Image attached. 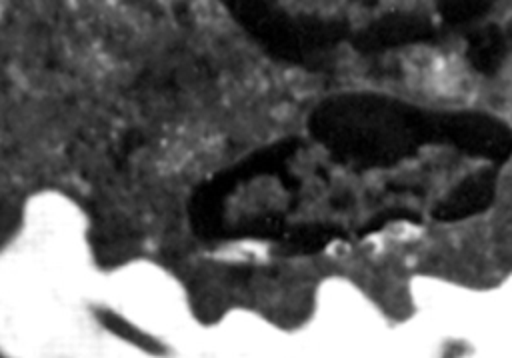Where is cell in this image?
Masks as SVG:
<instances>
[{"label":"cell","instance_id":"6da1fadb","mask_svg":"<svg viewBox=\"0 0 512 358\" xmlns=\"http://www.w3.org/2000/svg\"><path fill=\"white\" fill-rule=\"evenodd\" d=\"M308 130L340 164L388 168L428 144H444V112L374 92H344L312 110Z\"/></svg>","mask_w":512,"mask_h":358},{"label":"cell","instance_id":"7a4b0ae2","mask_svg":"<svg viewBox=\"0 0 512 358\" xmlns=\"http://www.w3.org/2000/svg\"><path fill=\"white\" fill-rule=\"evenodd\" d=\"M224 4L270 56L312 72L324 70L336 46L348 36L344 20L294 16L262 0H226Z\"/></svg>","mask_w":512,"mask_h":358},{"label":"cell","instance_id":"3957f363","mask_svg":"<svg viewBox=\"0 0 512 358\" xmlns=\"http://www.w3.org/2000/svg\"><path fill=\"white\" fill-rule=\"evenodd\" d=\"M298 148V140L284 138L272 146L252 152L242 162L220 170L202 182L188 202V216L196 236L206 240L224 238V202L236 190V186L266 174L280 176L286 170V160H290Z\"/></svg>","mask_w":512,"mask_h":358},{"label":"cell","instance_id":"277c9868","mask_svg":"<svg viewBox=\"0 0 512 358\" xmlns=\"http://www.w3.org/2000/svg\"><path fill=\"white\" fill-rule=\"evenodd\" d=\"M444 144L456 150L502 164L512 154V130L484 112H444Z\"/></svg>","mask_w":512,"mask_h":358},{"label":"cell","instance_id":"5b68a950","mask_svg":"<svg viewBox=\"0 0 512 358\" xmlns=\"http://www.w3.org/2000/svg\"><path fill=\"white\" fill-rule=\"evenodd\" d=\"M434 38L436 28L426 16L412 12H388L350 36V44L360 54H374Z\"/></svg>","mask_w":512,"mask_h":358},{"label":"cell","instance_id":"8992f818","mask_svg":"<svg viewBox=\"0 0 512 358\" xmlns=\"http://www.w3.org/2000/svg\"><path fill=\"white\" fill-rule=\"evenodd\" d=\"M496 170L480 168L454 186L432 210L440 222H456L488 210L496 194Z\"/></svg>","mask_w":512,"mask_h":358},{"label":"cell","instance_id":"52a82bcc","mask_svg":"<svg viewBox=\"0 0 512 358\" xmlns=\"http://www.w3.org/2000/svg\"><path fill=\"white\" fill-rule=\"evenodd\" d=\"M338 238H344V232L334 224L306 222V224L288 226L284 236L278 240V254L282 256L316 254Z\"/></svg>","mask_w":512,"mask_h":358},{"label":"cell","instance_id":"ba28073f","mask_svg":"<svg viewBox=\"0 0 512 358\" xmlns=\"http://www.w3.org/2000/svg\"><path fill=\"white\" fill-rule=\"evenodd\" d=\"M506 32L498 24H488L468 34L466 58L474 70L490 76L494 74L506 56Z\"/></svg>","mask_w":512,"mask_h":358},{"label":"cell","instance_id":"9c48e42d","mask_svg":"<svg viewBox=\"0 0 512 358\" xmlns=\"http://www.w3.org/2000/svg\"><path fill=\"white\" fill-rule=\"evenodd\" d=\"M288 230L284 214L266 212L246 218L230 228H226L224 238H258V240H280Z\"/></svg>","mask_w":512,"mask_h":358},{"label":"cell","instance_id":"30bf717a","mask_svg":"<svg viewBox=\"0 0 512 358\" xmlns=\"http://www.w3.org/2000/svg\"><path fill=\"white\" fill-rule=\"evenodd\" d=\"M492 8L490 2H478V0H450V2H438V12L446 24H466L472 22L484 14H488Z\"/></svg>","mask_w":512,"mask_h":358},{"label":"cell","instance_id":"8fae6325","mask_svg":"<svg viewBox=\"0 0 512 358\" xmlns=\"http://www.w3.org/2000/svg\"><path fill=\"white\" fill-rule=\"evenodd\" d=\"M398 220H406V222H412V224H420V214L414 212V210H408V208H386L378 214H374L372 218H368V222L358 230V236L364 238V236H370L378 230H382L384 226H388L390 222H398Z\"/></svg>","mask_w":512,"mask_h":358},{"label":"cell","instance_id":"7c38bea8","mask_svg":"<svg viewBox=\"0 0 512 358\" xmlns=\"http://www.w3.org/2000/svg\"><path fill=\"white\" fill-rule=\"evenodd\" d=\"M278 178H280V182L284 184V188H286V190H292V192H296V190H298V186H300V180H298L296 176H292L288 170H284V172H282Z\"/></svg>","mask_w":512,"mask_h":358},{"label":"cell","instance_id":"4fadbf2b","mask_svg":"<svg viewBox=\"0 0 512 358\" xmlns=\"http://www.w3.org/2000/svg\"><path fill=\"white\" fill-rule=\"evenodd\" d=\"M504 32H506V38L508 40H512V20L506 24V28H504Z\"/></svg>","mask_w":512,"mask_h":358}]
</instances>
